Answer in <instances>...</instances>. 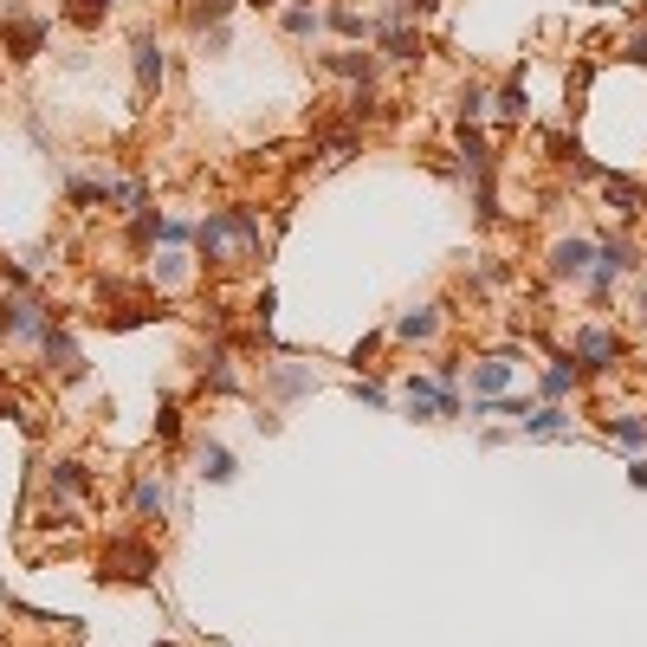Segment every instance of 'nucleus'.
Wrapping results in <instances>:
<instances>
[{
  "instance_id": "1",
  "label": "nucleus",
  "mask_w": 647,
  "mask_h": 647,
  "mask_svg": "<svg viewBox=\"0 0 647 647\" xmlns=\"http://www.w3.org/2000/svg\"><path fill=\"white\" fill-rule=\"evenodd\" d=\"M195 246L208 266H240V259H259L266 253V233H259V214L253 208H220L195 227Z\"/></svg>"
},
{
  "instance_id": "2",
  "label": "nucleus",
  "mask_w": 647,
  "mask_h": 647,
  "mask_svg": "<svg viewBox=\"0 0 647 647\" xmlns=\"http://www.w3.org/2000/svg\"><path fill=\"white\" fill-rule=\"evenodd\" d=\"M402 408H408L415 421H453V415H460V395H453V382L408 376V382H402Z\"/></svg>"
},
{
  "instance_id": "3",
  "label": "nucleus",
  "mask_w": 647,
  "mask_h": 647,
  "mask_svg": "<svg viewBox=\"0 0 647 647\" xmlns=\"http://www.w3.org/2000/svg\"><path fill=\"white\" fill-rule=\"evenodd\" d=\"M46 330H52V311L39 305V298H26V292H7V298H0V337L39 343Z\"/></svg>"
},
{
  "instance_id": "4",
  "label": "nucleus",
  "mask_w": 647,
  "mask_h": 647,
  "mask_svg": "<svg viewBox=\"0 0 647 647\" xmlns=\"http://www.w3.org/2000/svg\"><path fill=\"white\" fill-rule=\"evenodd\" d=\"M149 570H156V544H143V538H110L104 544V570L110 583H149Z\"/></svg>"
},
{
  "instance_id": "5",
  "label": "nucleus",
  "mask_w": 647,
  "mask_h": 647,
  "mask_svg": "<svg viewBox=\"0 0 647 647\" xmlns=\"http://www.w3.org/2000/svg\"><path fill=\"white\" fill-rule=\"evenodd\" d=\"M635 240H596V259H589V292L609 298V285L622 279V272H635Z\"/></svg>"
},
{
  "instance_id": "6",
  "label": "nucleus",
  "mask_w": 647,
  "mask_h": 647,
  "mask_svg": "<svg viewBox=\"0 0 647 647\" xmlns=\"http://www.w3.org/2000/svg\"><path fill=\"white\" fill-rule=\"evenodd\" d=\"M376 46H382V59H421V33L408 26V7H402V0H395V7L382 13Z\"/></svg>"
},
{
  "instance_id": "7",
  "label": "nucleus",
  "mask_w": 647,
  "mask_h": 647,
  "mask_svg": "<svg viewBox=\"0 0 647 647\" xmlns=\"http://www.w3.org/2000/svg\"><path fill=\"white\" fill-rule=\"evenodd\" d=\"M576 363L583 369H609V363H622V337L615 330H602V324H589V330H576Z\"/></svg>"
},
{
  "instance_id": "8",
  "label": "nucleus",
  "mask_w": 647,
  "mask_h": 647,
  "mask_svg": "<svg viewBox=\"0 0 647 647\" xmlns=\"http://www.w3.org/2000/svg\"><path fill=\"white\" fill-rule=\"evenodd\" d=\"M589 259H596V240H583V233L550 246V272H557V279H589Z\"/></svg>"
},
{
  "instance_id": "9",
  "label": "nucleus",
  "mask_w": 647,
  "mask_h": 647,
  "mask_svg": "<svg viewBox=\"0 0 647 647\" xmlns=\"http://www.w3.org/2000/svg\"><path fill=\"white\" fill-rule=\"evenodd\" d=\"M130 65H136V85H143V91H162V78H169V59H162V46H156L149 33H136Z\"/></svg>"
},
{
  "instance_id": "10",
  "label": "nucleus",
  "mask_w": 647,
  "mask_h": 647,
  "mask_svg": "<svg viewBox=\"0 0 647 647\" xmlns=\"http://www.w3.org/2000/svg\"><path fill=\"white\" fill-rule=\"evenodd\" d=\"M39 356H46V369H59V376H85V356H78V343L65 337L59 324L39 337Z\"/></svg>"
},
{
  "instance_id": "11",
  "label": "nucleus",
  "mask_w": 647,
  "mask_h": 647,
  "mask_svg": "<svg viewBox=\"0 0 647 647\" xmlns=\"http://www.w3.org/2000/svg\"><path fill=\"white\" fill-rule=\"evenodd\" d=\"M512 389V356H479L473 363V395L479 402H492V395Z\"/></svg>"
},
{
  "instance_id": "12",
  "label": "nucleus",
  "mask_w": 647,
  "mask_h": 647,
  "mask_svg": "<svg viewBox=\"0 0 647 647\" xmlns=\"http://www.w3.org/2000/svg\"><path fill=\"white\" fill-rule=\"evenodd\" d=\"M518 434H531V440H550V434H570V415H563L557 402H544V408H525V415H518Z\"/></svg>"
},
{
  "instance_id": "13",
  "label": "nucleus",
  "mask_w": 647,
  "mask_h": 647,
  "mask_svg": "<svg viewBox=\"0 0 647 647\" xmlns=\"http://www.w3.org/2000/svg\"><path fill=\"white\" fill-rule=\"evenodd\" d=\"M130 512H136V518H162V512H169V486H162L156 473H143V479L130 486Z\"/></svg>"
},
{
  "instance_id": "14",
  "label": "nucleus",
  "mask_w": 647,
  "mask_h": 647,
  "mask_svg": "<svg viewBox=\"0 0 647 647\" xmlns=\"http://www.w3.org/2000/svg\"><path fill=\"white\" fill-rule=\"evenodd\" d=\"M39 46H46V20H26V13H13V26H7V52H13V59H33Z\"/></svg>"
},
{
  "instance_id": "15",
  "label": "nucleus",
  "mask_w": 647,
  "mask_h": 647,
  "mask_svg": "<svg viewBox=\"0 0 647 647\" xmlns=\"http://www.w3.org/2000/svg\"><path fill=\"white\" fill-rule=\"evenodd\" d=\"M434 330H440V311L434 305L402 311V318H395V337H402V343H434Z\"/></svg>"
},
{
  "instance_id": "16",
  "label": "nucleus",
  "mask_w": 647,
  "mask_h": 647,
  "mask_svg": "<svg viewBox=\"0 0 647 647\" xmlns=\"http://www.w3.org/2000/svg\"><path fill=\"white\" fill-rule=\"evenodd\" d=\"M233 473H240L233 453L220 447V440H201V479H208V486H233Z\"/></svg>"
},
{
  "instance_id": "17",
  "label": "nucleus",
  "mask_w": 647,
  "mask_h": 647,
  "mask_svg": "<svg viewBox=\"0 0 647 647\" xmlns=\"http://www.w3.org/2000/svg\"><path fill=\"white\" fill-rule=\"evenodd\" d=\"M576 376H583V363H576V356H557V363L544 369V402H563V395L576 389Z\"/></svg>"
},
{
  "instance_id": "18",
  "label": "nucleus",
  "mask_w": 647,
  "mask_h": 647,
  "mask_svg": "<svg viewBox=\"0 0 647 647\" xmlns=\"http://www.w3.org/2000/svg\"><path fill=\"white\" fill-rule=\"evenodd\" d=\"M324 72H337V78H376V52H330L324 59Z\"/></svg>"
},
{
  "instance_id": "19",
  "label": "nucleus",
  "mask_w": 647,
  "mask_h": 647,
  "mask_svg": "<svg viewBox=\"0 0 647 647\" xmlns=\"http://www.w3.org/2000/svg\"><path fill=\"white\" fill-rule=\"evenodd\" d=\"M52 492H65V499H85L91 492V473L78 460H52Z\"/></svg>"
},
{
  "instance_id": "20",
  "label": "nucleus",
  "mask_w": 647,
  "mask_h": 647,
  "mask_svg": "<svg viewBox=\"0 0 647 647\" xmlns=\"http://www.w3.org/2000/svg\"><path fill=\"white\" fill-rule=\"evenodd\" d=\"M602 434H609L615 447H628V453H641V447H647V421H641V415H615Z\"/></svg>"
},
{
  "instance_id": "21",
  "label": "nucleus",
  "mask_w": 647,
  "mask_h": 647,
  "mask_svg": "<svg viewBox=\"0 0 647 647\" xmlns=\"http://www.w3.org/2000/svg\"><path fill=\"white\" fill-rule=\"evenodd\" d=\"M609 201H615V214H622V220H635V214H647V195H641L635 182H615V175H609Z\"/></svg>"
},
{
  "instance_id": "22",
  "label": "nucleus",
  "mask_w": 647,
  "mask_h": 647,
  "mask_svg": "<svg viewBox=\"0 0 647 647\" xmlns=\"http://www.w3.org/2000/svg\"><path fill=\"white\" fill-rule=\"evenodd\" d=\"M149 240H162V214H156V208H136V214H130V246L143 253Z\"/></svg>"
},
{
  "instance_id": "23",
  "label": "nucleus",
  "mask_w": 647,
  "mask_h": 647,
  "mask_svg": "<svg viewBox=\"0 0 647 647\" xmlns=\"http://www.w3.org/2000/svg\"><path fill=\"white\" fill-rule=\"evenodd\" d=\"M492 110H499V123H518V117H525V85L512 78V85H505L499 98H492Z\"/></svg>"
},
{
  "instance_id": "24",
  "label": "nucleus",
  "mask_w": 647,
  "mask_h": 647,
  "mask_svg": "<svg viewBox=\"0 0 647 647\" xmlns=\"http://www.w3.org/2000/svg\"><path fill=\"white\" fill-rule=\"evenodd\" d=\"M330 26H337L343 39H369V20L356 7H330Z\"/></svg>"
},
{
  "instance_id": "25",
  "label": "nucleus",
  "mask_w": 647,
  "mask_h": 647,
  "mask_svg": "<svg viewBox=\"0 0 647 647\" xmlns=\"http://www.w3.org/2000/svg\"><path fill=\"white\" fill-rule=\"evenodd\" d=\"M72 201H78V208H98V201H110V182H91V175H78V182H72Z\"/></svg>"
},
{
  "instance_id": "26",
  "label": "nucleus",
  "mask_w": 647,
  "mask_h": 647,
  "mask_svg": "<svg viewBox=\"0 0 647 647\" xmlns=\"http://www.w3.org/2000/svg\"><path fill=\"white\" fill-rule=\"evenodd\" d=\"M285 33H292V39H305V33H318V13H311V7H285Z\"/></svg>"
},
{
  "instance_id": "27",
  "label": "nucleus",
  "mask_w": 647,
  "mask_h": 647,
  "mask_svg": "<svg viewBox=\"0 0 647 647\" xmlns=\"http://www.w3.org/2000/svg\"><path fill=\"white\" fill-rule=\"evenodd\" d=\"M233 13V0H195V7H188V26H208V20H227Z\"/></svg>"
},
{
  "instance_id": "28",
  "label": "nucleus",
  "mask_w": 647,
  "mask_h": 647,
  "mask_svg": "<svg viewBox=\"0 0 647 647\" xmlns=\"http://www.w3.org/2000/svg\"><path fill=\"white\" fill-rule=\"evenodd\" d=\"M272 389H279V395H298V389H311V369H272Z\"/></svg>"
},
{
  "instance_id": "29",
  "label": "nucleus",
  "mask_w": 647,
  "mask_h": 647,
  "mask_svg": "<svg viewBox=\"0 0 647 647\" xmlns=\"http://www.w3.org/2000/svg\"><path fill=\"white\" fill-rule=\"evenodd\" d=\"M350 156H356V130H337L324 143V162H350Z\"/></svg>"
},
{
  "instance_id": "30",
  "label": "nucleus",
  "mask_w": 647,
  "mask_h": 647,
  "mask_svg": "<svg viewBox=\"0 0 647 647\" xmlns=\"http://www.w3.org/2000/svg\"><path fill=\"white\" fill-rule=\"evenodd\" d=\"M98 13H110V0H72V20H85V26H91Z\"/></svg>"
},
{
  "instance_id": "31",
  "label": "nucleus",
  "mask_w": 647,
  "mask_h": 647,
  "mask_svg": "<svg viewBox=\"0 0 647 647\" xmlns=\"http://www.w3.org/2000/svg\"><path fill=\"white\" fill-rule=\"evenodd\" d=\"M356 402H369V408H389V389H376V382H356Z\"/></svg>"
},
{
  "instance_id": "32",
  "label": "nucleus",
  "mask_w": 647,
  "mask_h": 647,
  "mask_svg": "<svg viewBox=\"0 0 647 647\" xmlns=\"http://www.w3.org/2000/svg\"><path fill=\"white\" fill-rule=\"evenodd\" d=\"M628 479H635V486L647 492V453H641V460H635V473H628Z\"/></svg>"
}]
</instances>
